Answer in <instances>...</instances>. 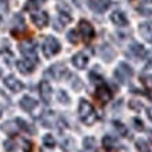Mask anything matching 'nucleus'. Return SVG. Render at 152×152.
Wrapping results in <instances>:
<instances>
[{"instance_id": "1", "label": "nucleus", "mask_w": 152, "mask_h": 152, "mask_svg": "<svg viewBox=\"0 0 152 152\" xmlns=\"http://www.w3.org/2000/svg\"><path fill=\"white\" fill-rule=\"evenodd\" d=\"M78 115H80L81 121L87 126H92L98 120V115H96V112H95V109H94V106L87 99H80Z\"/></svg>"}, {"instance_id": "2", "label": "nucleus", "mask_w": 152, "mask_h": 152, "mask_svg": "<svg viewBox=\"0 0 152 152\" xmlns=\"http://www.w3.org/2000/svg\"><path fill=\"white\" fill-rule=\"evenodd\" d=\"M42 50H43V55L46 56L48 59H50L53 56H56L61 50V45H60V42L56 39L55 37H49L45 38V41H43V45H42Z\"/></svg>"}, {"instance_id": "3", "label": "nucleus", "mask_w": 152, "mask_h": 152, "mask_svg": "<svg viewBox=\"0 0 152 152\" xmlns=\"http://www.w3.org/2000/svg\"><path fill=\"white\" fill-rule=\"evenodd\" d=\"M20 52L23 53L25 60L31 61L34 64L38 63V55H37V43L34 41H24L20 43Z\"/></svg>"}, {"instance_id": "4", "label": "nucleus", "mask_w": 152, "mask_h": 152, "mask_svg": "<svg viewBox=\"0 0 152 152\" xmlns=\"http://www.w3.org/2000/svg\"><path fill=\"white\" fill-rule=\"evenodd\" d=\"M134 75V71L131 69V66L127 64L126 61H120L119 66L115 70V78L119 81L120 84H126L127 80H130Z\"/></svg>"}, {"instance_id": "5", "label": "nucleus", "mask_w": 152, "mask_h": 152, "mask_svg": "<svg viewBox=\"0 0 152 152\" xmlns=\"http://www.w3.org/2000/svg\"><path fill=\"white\" fill-rule=\"evenodd\" d=\"M78 31H80V37L83 38L85 42H89L91 39L95 38V28H94L92 24L89 23V21H87V20H80Z\"/></svg>"}, {"instance_id": "6", "label": "nucleus", "mask_w": 152, "mask_h": 152, "mask_svg": "<svg viewBox=\"0 0 152 152\" xmlns=\"http://www.w3.org/2000/svg\"><path fill=\"white\" fill-rule=\"evenodd\" d=\"M95 98L101 103H107L113 98V92L110 91V88L107 87L105 83H101L96 87V91H95Z\"/></svg>"}, {"instance_id": "7", "label": "nucleus", "mask_w": 152, "mask_h": 152, "mask_svg": "<svg viewBox=\"0 0 152 152\" xmlns=\"http://www.w3.org/2000/svg\"><path fill=\"white\" fill-rule=\"evenodd\" d=\"M67 73V69H66L64 63H56V64L50 66L46 71V75H49L50 78L53 80H61L64 77V74Z\"/></svg>"}, {"instance_id": "8", "label": "nucleus", "mask_w": 152, "mask_h": 152, "mask_svg": "<svg viewBox=\"0 0 152 152\" xmlns=\"http://www.w3.org/2000/svg\"><path fill=\"white\" fill-rule=\"evenodd\" d=\"M88 7L95 13H103L110 7V0H88Z\"/></svg>"}, {"instance_id": "9", "label": "nucleus", "mask_w": 152, "mask_h": 152, "mask_svg": "<svg viewBox=\"0 0 152 152\" xmlns=\"http://www.w3.org/2000/svg\"><path fill=\"white\" fill-rule=\"evenodd\" d=\"M31 21H32L38 28H45L49 24V14L46 11H38V13L31 14Z\"/></svg>"}, {"instance_id": "10", "label": "nucleus", "mask_w": 152, "mask_h": 152, "mask_svg": "<svg viewBox=\"0 0 152 152\" xmlns=\"http://www.w3.org/2000/svg\"><path fill=\"white\" fill-rule=\"evenodd\" d=\"M39 96H41V99L45 103H50V99H52V87H50V84L48 83V81H41L39 83Z\"/></svg>"}, {"instance_id": "11", "label": "nucleus", "mask_w": 152, "mask_h": 152, "mask_svg": "<svg viewBox=\"0 0 152 152\" xmlns=\"http://www.w3.org/2000/svg\"><path fill=\"white\" fill-rule=\"evenodd\" d=\"M88 61H89V59H88V56L85 55L84 52H78V53H75V55L71 57V63H73V66L78 70L85 69V67L88 66Z\"/></svg>"}, {"instance_id": "12", "label": "nucleus", "mask_w": 152, "mask_h": 152, "mask_svg": "<svg viewBox=\"0 0 152 152\" xmlns=\"http://www.w3.org/2000/svg\"><path fill=\"white\" fill-rule=\"evenodd\" d=\"M110 21L117 27H127L130 24L127 15L123 11H120V10H116V11H113L110 14Z\"/></svg>"}, {"instance_id": "13", "label": "nucleus", "mask_w": 152, "mask_h": 152, "mask_svg": "<svg viewBox=\"0 0 152 152\" xmlns=\"http://www.w3.org/2000/svg\"><path fill=\"white\" fill-rule=\"evenodd\" d=\"M4 85L9 88L10 91H13V92H20L21 89L24 88V84L17 80L14 75H7L4 78Z\"/></svg>"}, {"instance_id": "14", "label": "nucleus", "mask_w": 152, "mask_h": 152, "mask_svg": "<svg viewBox=\"0 0 152 152\" xmlns=\"http://www.w3.org/2000/svg\"><path fill=\"white\" fill-rule=\"evenodd\" d=\"M138 32L145 41L149 42V43H152V23H148V21H145V23H140Z\"/></svg>"}, {"instance_id": "15", "label": "nucleus", "mask_w": 152, "mask_h": 152, "mask_svg": "<svg viewBox=\"0 0 152 152\" xmlns=\"http://www.w3.org/2000/svg\"><path fill=\"white\" fill-rule=\"evenodd\" d=\"M21 31H25V21L21 15H14V20H13V29H11V34L14 37H18V34Z\"/></svg>"}, {"instance_id": "16", "label": "nucleus", "mask_w": 152, "mask_h": 152, "mask_svg": "<svg viewBox=\"0 0 152 152\" xmlns=\"http://www.w3.org/2000/svg\"><path fill=\"white\" fill-rule=\"evenodd\" d=\"M20 106H21V109L25 110V112H32L34 109L38 106V102L35 101L34 98L25 95V96L21 98V101H20Z\"/></svg>"}, {"instance_id": "17", "label": "nucleus", "mask_w": 152, "mask_h": 152, "mask_svg": "<svg viewBox=\"0 0 152 152\" xmlns=\"http://www.w3.org/2000/svg\"><path fill=\"white\" fill-rule=\"evenodd\" d=\"M99 53H101V57L105 61H112V60L115 59V56H116V52L115 49L110 46V45H102L101 49H99Z\"/></svg>"}, {"instance_id": "18", "label": "nucleus", "mask_w": 152, "mask_h": 152, "mask_svg": "<svg viewBox=\"0 0 152 152\" xmlns=\"http://www.w3.org/2000/svg\"><path fill=\"white\" fill-rule=\"evenodd\" d=\"M15 66H17V69H18L20 73L24 74V75L31 74L34 71V69H35V64L31 63V61H28V60H18V61L15 63Z\"/></svg>"}, {"instance_id": "19", "label": "nucleus", "mask_w": 152, "mask_h": 152, "mask_svg": "<svg viewBox=\"0 0 152 152\" xmlns=\"http://www.w3.org/2000/svg\"><path fill=\"white\" fill-rule=\"evenodd\" d=\"M129 52L134 56V57H140V59H142L144 56L147 55L145 48H144L141 43H138V42H133V43L129 46Z\"/></svg>"}, {"instance_id": "20", "label": "nucleus", "mask_w": 152, "mask_h": 152, "mask_svg": "<svg viewBox=\"0 0 152 152\" xmlns=\"http://www.w3.org/2000/svg\"><path fill=\"white\" fill-rule=\"evenodd\" d=\"M102 145L105 148L106 151H113L117 148L119 142H117V140L115 137H112V135H105L103 138H102Z\"/></svg>"}, {"instance_id": "21", "label": "nucleus", "mask_w": 152, "mask_h": 152, "mask_svg": "<svg viewBox=\"0 0 152 152\" xmlns=\"http://www.w3.org/2000/svg\"><path fill=\"white\" fill-rule=\"evenodd\" d=\"M1 130H3L7 135L13 137V135H15V134L18 133V126L15 124V121H6L4 124L1 126Z\"/></svg>"}, {"instance_id": "22", "label": "nucleus", "mask_w": 152, "mask_h": 152, "mask_svg": "<svg viewBox=\"0 0 152 152\" xmlns=\"http://www.w3.org/2000/svg\"><path fill=\"white\" fill-rule=\"evenodd\" d=\"M15 124L18 126V129L24 130L25 133H29V134L35 133V130L32 129V126H31V124H28L27 121H25L24 119H21V117H18V119H15Z\"/></svg>"}, {"instance_id": "23", "label": "nucleus", "mask_w": 152, "mask_h": 152, "mask_svg": "<svg viewBox=\"0 0 152 152\" xmlns=\"http://www.w3.org/2000/svg\"><path fill=\"white\" fill-rule=\"evenodd\" d=\"M83 145L87 151H94L95 147H96V140L94 138V137H85L83 141Z\"/></svg>"}, {"instance_id": "24", "label": "nucleus", "mask_w": 152, "mask_h": 152, "mask_svg": "<svg viewBox=\"0 0 152 152\" xmlns=\"http://www.w3.org/2000/svg\"><path fill=\"white\" fill-rule=\"evenodd\" d=\"M135 148L138 152H151V148L148 145V142L145 140H137L135 141Z\"/></svg>"}, {"instance_id": "25", "label": "nucleus", "mask_w": 152, "mask_h": 152, "mask_svg": "<svg viewBox=\"0 0 152 152\" xmlns=\"http://www.w3.org/2000/svg\"><path fill=\"white\" fill-rule=\"evenodd\" d=\"M113 126H115V129L117 130V133L120 134V135H123V137H126V135H129V129L126 127L121 121H113Z\"/></svg>"}, {"instance_id": "26", "label": "nucleus", "mask_w": 152, "mask_h": 152, "mask_svg": "<svg viewBox=\"0 0 152 152\" xmlns=\"http://www.w3.org/2000/svg\"><path fill=\"white\" fill-rule=\"evenodd\" d=\"M67 41L70 43H73V45H77L80 42V35L78 32L75 31V29H70L69 32H67Z\"/></svg>"}, {"instance_id": "27", "label": "nucleus", "mask_w": 152, "mask_h": 152, "mask_svg": "<svg viewBox=\"0 0 152 152\" xmlns=\"http://www.w3.org/2000/svg\"><path fill=\"white\" fill-rule=\"evenodd\" d=\"M61 149L64 152H71L74 149V140L73 138H64L61 142Z\"/></svg>"}, {"instance_id": "28", "label": "nucleus", "mask_w": 152, "mask_h": 152, "mask_svg": "<svg viewBox=\"0 0 152 152\" xmlns=\"http://www.w3.org/2000/svg\"><path fill=\"white\" fill-rule=\"evenodd\" d=\"M43 145L46 148H55L56 147V140L53 135H50V134H46V135H43Z\"/></svg>"}, {"instance_id": "29", "label": "nucleus", "mask_w": 152, "mask_h": 152, "mask_svg": "<svg viewBox=\"0 0 152 152\" xmlns=\"http://www.w3.org/2000/svg\"><path fill=\"white\" fill-rule=\"evenodd\" d=\"M57 101H59L60 103H63V105H69L70 103L69 94L66 92V91H63V89H60L59 92H57Z\"/></svg>"}, {"instance_id": "30", "label": "nucleus", "mask_w": 152, "mask_h": 152, "mask_svg": "<svg viewBox=\"0 0 152 152\" xmlns=\"http://www.w3.org/2000/svg\"><path fill=\"white\" fill-rule=\"evenodd\" d=\"M3 147H4V149L7 152H14L17 149V144L14 142L13 140H6L4 144H3Z\"/></svg>"}, {"instance_id": "31", "label": "nucleus", "mask_w": 152, "mask_h": 152, "mask_svg": "<svg viewBox=\"0 0 152 152\" xmlns=\"http://www.w3.org/2000/svg\"><path fill=\"white\" fill-rule=\"evenodd\" d=\"M129 107L133 109V110H135V112H140L142 109V103L140 101H137V99H131V101L129 102Z\"/></svg>"}, {"instance_id": "32", "label": "nucleus", "mask_w": 152, "mask_h": 152, "mask_svg": "<svg viewBox=\"0 0 152 152\" xmlns=\"http://www.w3.org/2000/svg\"><path fill=\"white\" fill-rule=\"evenodd\" d=\"M133 126H134V129L137 130V131H144V130H145L144 121L141 119H138V117H134L133 119Z\"/></svg>"}, {"instance_id": "33", "label": "nucleus", "mask_w": 152, "mask_h": 152, "mask_svg": "<svg viewBox=\"0 0 152 152\" xmlns=\"http://www.w3.org/2000/svg\"><path fill=\"white\" fill-rule=\"evenodd\" d=\"M23 151L24 152H34V144L29 140H24L23 141Z\"/></svg>"}, {"instance_id": "34", "label": "nucleus", "mask_w": 152, "mask_h": 152, "mask_svg": "<svg viewBox=\"0 0 152 152\" xmlns=\"http://www.w3.org/2000/svg\"><path fill=\"white\" fill-rule=\"evenodd\" d=\"M71 85H73V88L75 91H80V89L83 88V83H81V80H80L78 77H74V83L71 84Z\"/></svg>"}, {"instance_id": "35", "label": "nucleus", "mask_w": 152, "mask_h": 152, "mask_svg": "<svg viewBox=\"0 0 152 152\" xmlns=\"http://www.w3.org/2000/svg\"><path fill=\"white\" fill-rule=\"evenodd\" d=\"M89 78L92 80V81H99V84L102 83V77L101 75H98L95 71H91V73H89Z\"/></svg>"}, {"instance_id": "36", "label": "nucleus", "mask_w": 152, "mask_h": 152, "mask_svg": "<svg viewBox=\"0 0 152 152\" xmlns=\"http://www.w3.org/2000/svg\"><path fill=\"white\" fill-rule=\"evenodd\" d=\"M144 73H145V74L152 73V60H151V61H148L147 66L144 67Z\"/></svg>"}, {"instance_id": "37", "label": "nucleus", "mask_w": 152, "mask_h": 152, "mask_svg": "<svg viewBox=\"0 0 152 152\" xmlns=\"http://www.w3.org/2000/svg\"><path fill=\"white\" fill-rule=\"evenodd\" d=\"M147 113H148V117H149V120L152 121V106L147 109Z\"/></svg>"}, {"instance_id": "38", "label": "nucleus", "mask_w": 152, "mask_h": 152, "mask_svg": "<svg viewBox=\"0 0 152 152\" xmlns=\"http://www.w3.org/2000/svg\"><path fill=\"white\" fill-rule=\"evenodd\" d=\"M1 115H3V109L0 107V117H1Z\"/></svg>"}, {"instance_id": "39", "label": "nucleus", "mask_w": 152, "mask_h": 152, "mask_svg": "<svg viewBox=\"0 0 152 152\" xmlns=\"http://www.w3.org/2000/svg\"><path fill=\"white\" fill-rule=\"evenodd\" d=\"M145 1H147V3H152V0H145Z\"/></svg>"}, {"instance_id": "40", "label": "nucleus", "mask_w": 152, "mask_h": 152, "mask_svg": "<svg viewBox=\"0 0 152 152\" xmlns=\"http://www.w3.org/2000/svg\"><path fill=\"white\" fill-rule=\"evenodd\" d=\"M151 142H152V133H151Z\"/></svg>"}, {"instance_id": "41", "label": "nucleus", "mask_w": 152, "mask_h": 152, "mask_svg": "<svg viewBox=\"0 0 152 152\" xmlns=\"http://www.w3.org/2000/svg\"><path fill=\"white\" fill-rule=\"evenodd\" d=\"M0 23H1V17H0Z\"/></svg>"}]
</instances>
